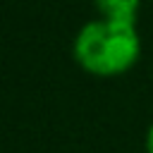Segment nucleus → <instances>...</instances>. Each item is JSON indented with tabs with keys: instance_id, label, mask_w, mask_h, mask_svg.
I'll list each match as a JSON object with an SVG mask.
<instances>
[{
	"instance_id": "1",
	"label": "nucleus",
	"mask_w": 153,
	"mask_h": 153,
	"mask_svg": "<svg viewBox=\"0 0 153 153\" xmlns=\"http://www.w3.org/2000/svg\"><path fill=\"white\" fill-rule=\"evenodd\" d=\"M139 36L134 26L115 22H91L86 24L74 43V55L79 65L93 74L108 76L129 69L139 57Z\"/></svg>"
},
{
	"instance_id": "2",
	"label": "nucleus",
	"mask_w": 153,
	"mask_h": 153,
	"mask_svg": "<svg viewBox=\"0 0 153 153\" xmlns=\"http://www.w3.org/2000/svg\"><path fill=\"white\" fill-rule=\"evenodd\" d=\"M96 5L103 12L105 22H115L124 26H134L136 22L139 0H96Z\"/></svg>"
},
{
	"instance_id": "3",
	"label": "nucleus",
	"mask_w": 153,
	"mask_h": 153,
	"mask_svg": "<svg viewBox=\"0 0 153 153\" xmlns=\"http://www.w3.org/2000/svg\"><path fill=\"white\" fill-rule=\"evenodd\" d=\"M146 151H148V153H153V124H151L148 136H146Z\"/></svg>"
}]
</instances>
